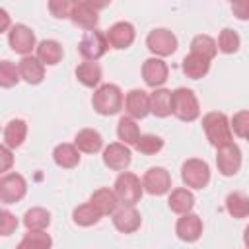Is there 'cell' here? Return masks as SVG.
<instances>
[{"mask_svg": "<svg viewBox=\"0 0 249 249\" xmlns=\"http://www.w3.org/2000/svg\"><path fill=\"white\" fill-rule=\"evenodd\" d=\"M171 189V175L167 169L163 167H150L144 177H142V191L154 195V196H161L165 193H169Z\"/></svg>", "mask_w": 249, "mask_h": 249, "instance_id": "11", "label": "cell"}, {"mask_svg": "<svg viewBox=\"0 0 249 249\" xmlns=\"http://www.w3.org/2000/svg\"><path fill=\"white\" fill-rule=\"evenodd\" d=\"M181 179L191 189H204L210 181V167L204 160L191 158L181 165Z\"/></svg>", "mask_w": 249, "mask_h": 249, "instance_id": "5", "label": "cell"}, {"mask_svg": "<svg viewBox=\"0 0 249 249\" xmlns=\"http://www.w3.org/2000/svg\"><path fill=\"white\" fill-rule=\"evenodd\" d=\"M8 43H10L12 51H16V53H19L23 56H29V53L35 49V35L27 25L18 23V25H14L10 29Z\"/></svg>", "mask_w": 249, "mask_h": 249, "instance_id": "12", "label": "cell"}, {"mask_svg": "<svg viewBox=\"0 0 249 249\" xmlns=\"http://www.w3.org/2000/svg\"><path fill=\"white\" fill-rule=\"evenodd\" d=\"M18 72H19V78L31 86L41 84L45 78V66L37 60V56H23L18 62Z\"/></svg>", "mask_w": 249, "mask_h": 249, "instance_id": "19", "label": "cell"}, {"mask_svg": "<svg viewBox=\"0 0 249 249\" xmlns=\"http://www.w3.org/2000/svg\"><path fill=\"white\" fill-rule=\"evenodd\" d=\"M171 113L183 121V123H193L200 115L198 99L189 88H177L171 91Z\"/></svg>", "mask_w": 249, "mask_h": 249, "instance_id": "3", "label": "cell"}, {"mask_svg": "<svg viewBox=\"0 0 249 249\" xmlns=\"http://www.w3.org/2000/svg\"><path fill=\"white\" fill-rule=\"evenodd\" d=\"M53 239L45 231H27L16 249H51Z\"/></svg>", "mask_w": 249, "mask_h": 249, "instance_id": "31", "label": "cell"}, {"mask_svg": "<svg viewBox=\"0 0 249 249\" xmlns=\"http://www.w3.org/2000/svg\"><path fill=\"white\" fill-rule=\"evenodd\" d=\"M167 204H169L171 212H175V214H187L195 206V196L187 189H173L171 195H169Z\"/></svg>", "mask_w": 249, "mask_h": 249, "instance_id": "27", "label": "cell"}, {"mask_svg": "<svg viewBox=\"0 0 249 249\" xmlns=\"http://www.w3.org/2000/svg\"><path fill=\"white\" fill-rule=\"evenodd\" d=\"M19 82L18 66L10 60H0V88H14Z\"/></svg>", "mask_w": 249, "mask_h": 249, "instance_id": "37", "label": "cell"}, {"mask_svg": "<svg viewBox=\"0 0 249 249\" xmlns=\"http://www.w3.org/2000/svg\"><path fill=\"white\" fill-rule=\"evenodd\" d=\"M210 70V60L200 56V54H195V53H189L185 58H183V72L187 78L191 80H198L202 76H206Z\"/></svg>", "mask_w": 249, "mask_h": 249, "instance_id": "24", "label": "cell"}, {"mask_svg": "<svg viewBox=\"0 0 249 249\" xmlns=\"http://www.w3.org/2000/svg\"><path fill=\"white\" fill-rule=\"evenodd\" d=\"M16 228H18V218L12 212L4 210L2 220H0V235H4V237L6 235H12L16 231Z\"/></svg>", "mask_w": 249, "mask_h": 249, "instance_id": "40", "label": "cell"}, {"mask_svg": "<svg viewBox=\"0 0 249 249\" xmlns=\"http://www.w3.org/2000/svg\"><path fill=\"white\" fill-rule=\"evenodd\" d=\"M233 10L239 12V16H237L239 19H247V16H249L247 14V4H233Z\"/></svg>", "mask_w": 249, "mask_h": 249, "instance_id": "43", "label": "cell"}, {"mask_svg": "<svg viewBox=\"0 0 249 249\" xmlns=\"http://www.w3.org/2000/svg\"><path fill=\"white\" fill-rule=\"evenodd\" d=\"M109 45H107V39H105V33L97 31V29H91V31H86L78 43V51L80 54L86 58V60H91L95 62L97 58H101L105 53H107Z\"/></svg>", "mask_w": 249, "mask_h": 249, "instance_id": "7", "label": "cell"}, {"mask_svg": "<svg viewBox=\"0 0 249 249\" xmlns=\"http://www.w3.org/2000/svg\"><path fill=\"white\" fill-rule=\"evenodd\" d=\"M53 160L58 167H64V169H70V167H76L80 163V152L76 150L74 144H58L54 150H53Z\"/></svg>", "mask_w": 249, "mask_h": 249, "instance_id": "26", "label": "cell"}, {"mask_svg": "<svg viewBox=\"0 0 249 249\" xmlns=\"http://www.w3.org/2000/svg\"><path fill=\"white\" fill-rule=\"evenodd\" d=\"M124 109L130 119H144L150 113V99L144 89H130L124 97Z\"/></svg>", "mask_w": 249, "mask_h": 249, "instance_id": "18", "label": "cell"}, {"mask_svg": "<svg viewBox=\"0 0 249 249\" xmlns=\"http://www.w3.org/2000/svg\"><path fill=\"white\" fill-rule=\"evenodd\" d=\"M6 29H10V16L4 8H0V33H4Z\"/></svg>", "mask_w": 249, "mask_h": 249, "instance_id": "42", "label": "cell"}, {"mask_svg": "<svg viewBox=\"0 0 249 249\" xmlns=\"http://www.w3.org/2000/svg\"><path fill=\"white\" fill-rule=\"evenodd\" d=\"M130 160H132V156H130L128 146H124L121 142H113L103 150V163L109 169L123 171L130 165Z\"/></svg>", "mask_w": 249, "mask_h": 249, "instance_id": "15", "label": "cell"}, {"mask_svg": "<svg viewBox=\"0 0 249 249\" xmlns=\"http://www.w3.org/2000/svg\"><path fill=\"white\" fill-rule=\"evenodd\" d=\"M117 136H119L121 144L134 146L136 140L140 138V128H138L136 121L130 119V117H121L119 123H117Z\"/></svg>", "mask_w": 249, "mask_h": 249, "instance_id": "30", "label": "cell"}, {"mask_svg": "<svg viewBox=\"0 0 249 249\" xmlns=\"http://www.w3.org/2000/svg\"><path fill=\"white\" fill-rule=\"evenodd\" d=\"M134 148L144 156H154L163 148V140L160 136H156V134H140V138L136 140Z\"/></svg>", "mask_w": 249, "mask_h": 249, "instance_id": "35", "label": "cell"}, {"mask_svg": "<svg viewBox=\"0 0 249 249\" xmlns=\"http://www.w3.org/2000/svg\"><path fill=\"white\" fill-rule=\"evenodd\" d=\"M191 53L195 54H200L208 60H212L218 53V47H216V41L208 35H196L193 41H191Z\"/></svg>", "mask_w": 249, "mask_h": 249, "instance_id": "33", "label": "cell"}, {"mask_svg": "<svg viewBox=\"0 0 249 249\" xmlns=\"http://www.w3.org/2000/svg\"><path fill=\"white\" fill-rule=\"evenodd\" d=\"M167 74H169L167 64L158 56H152V58L144 60V64H142V78H144L146 86H150L154 89H158L160 86L165 84Z\"/></svg>", "mask_w": 249, "mask_h": 249, "instance_id": "13", "label": "cell"}, {"mask_svg": "<svg viewBox=\"0 0 249 249\" xmlns=\"http://www.w3.org/2000/svg\"><path fill=\"white\" fill-rule=\"evenodd\" d=\"M27 193V183L19 173H6L0 179V202L16 204Z\"/></svg>", "mask_w": 249, "mask_h": 249, "instance_id": "8", "label": "cell"}, {"mask_svg": "<svg viewBox=\"0 0 249 249\" xmlns=\"http://www.w3.org/2000/svg\"><path fill=\"white\" fill-rule=\"evenodd\" d=\"M216 165H218V171L224 177L235 175L241 167V150H239V146L233 144V142H230L226 146H220L218 152H216Z\"/></svg>", "mask_w": 249, "mask_h": 249, "instance_id": "10", "label": "cell"}, {"mask_svg": "<svg viewBox=\"0 0 249 249\" xmlns=\"http://www.w3.org/2000/svg\"><path fill=\"white\" fill-rule=\"evenodd\" d=\"M216 47H218V51H222V53H226V54H231V53H235V51L239 49V35H237L233 29L226 27V29H222V33H220Z\"/></svg>", "mask_w": 249, "mask_h": 249, "instance_id": "36", "label": "cell"}, {"mask_svg": "<svg viewBox=\"0 0 249 249\" xmlns=\"http://www.w3.org/2000/svg\"><path fill=\"white\" fill-rule=\"evenodd\" d=\"M25 136H27V123L23 119H12L4 128V144H6V148L21 146Z\"/></svg>", "mask_w": 249, "mask_h": 249, "instance_id": "25", "label": "cell"}, {"mask_svg": "<svg viewBox=\"0 0 249 249\" xmlns=\"http://www.w3.org/2000/svg\"><path fill=\"white\" fill-rule=\"evenodd\" d=\"M142 216L134 206H123L113 212V226L123 233H132L140 228Z\"/></svg>", "mask_w": 249, "mask_h": 249, "instance_id": "17", "label": "cell"}, {"mask_svg": "<svg viewBox=\"0 0 249 249\" xmlns=\"http://www.w3.org/2000/svg\"><path fill=\"white\" fill-rule=\"evenodd\" d=\"M74 146H76L78 152L95 154V152H99L103 148V138L93 128H82V130H78V134L74 138Z\"/></svg>", "mask_w": 249, "mask_h": 249, "instance_id": "21", "label": "cell"}, {"mask_svg": "<svg viewBox=\"0 0 249 249\" xmlns=\"http://www.w3.org/2000/svg\"><path fill=\"white\" fill-rule=\"evenodd\" d=\"M175 233H177V237L181 241L195 243L202 235V220L193 212L181 214V218L175 224Z\"/></svg>", "mask_w": 249, "mask_h": 249, "instance_id": "14", "label": "cell"}, {"mask_svg": "<svg viewBox=\"0 0 249 249\" xmlns=\"http://www.w3.org/2000/svg\"><path fill=\"white\" fill-rule=\"evenodd\" d=\"M231 126H233V132L239 138H245L247 136V126H249V113L247 111L235 113L233 119H231Z\"/></svg>", "mask_w": 249, "mask_h": 249, "instance_id": "38", "label": "cell"}, {"mask_svg": "<svg viewBox=\"0 0 249 249\" xmlns=\"http://www.w3.org/2000/svg\"><path fill=\"white\" fill-rule=\"evenodd\" d=\"M49 10H51V14L54 16V18H70V10H72V2H68V0H51L49 2Z\"/></svg>", "mask_w": 249, "mask_h": 249, "instance_id": "39", "label": "cell"}, {"mask_svg": "<svg viewBox=\"0 0 249 249\" xmlns=\"http://www.w3.org/2000/svg\"><path fill=\"white\" fill-rule=\"evenodd\" d=\"M105 39H107V45L113 49H126L134 41V27L128 21H117L107 29Z\"/></svg>", "mask_w": 249, "mask_h": 249, "instance_id": "16", "label": "cell"}, {"mask_svg": "<svg viewBox=\"0 0 249 249\" xmlns=\"http://www.w3.org/2000/svg\"><path fill=\"white\" fill-rule=\"evenodd\" d=\"M113 193H115L117 200L123 202V206H134L142 198V183L134 173L124 171L117 177Z\"/></svg>", "mask_w": 249, "mask_h": 249, "instance_id": "4", "label": "cell"}, {"mask_svg": "<svg viewBox=\"0 0 249 249\" xmlns=\"http://www.w3.org/2000/svg\"><path fill=\"white\" fill-rule=\"evenodd\" d=\"M99 218H101V214H99V212H97L89 202L80 204V206H78V208H74V212H72V220H74V224L84 226V228L97 224V222H99Z\"/></svg>", "mask_w": 249, "mask_h": 249, "instance_id": "34", "label": "cell"}, {"mask_svg": "<svg viewBox=\"0 0 249 249\" xmlns=\"http://www.w3.org/2000/svg\"><path fill=\"white\" fill-rule=\"evenodd\" d=\"M150 113H154L160 119H165L171 115V91L165 88H158L154 89L150 95Z\"/></svg>", "mask_w": 249, "mask_h": 249, "instance_id": "22", "label": "cell"}, {"mask_svg": "<svg viewBox=\"0 0 249 249\" xmlns=\"http://www.w3.org/2000/svg\"><path fill=\"white\" fill-rule=\"evenodd\" d=\"M76 78L82 86L86 88H95L101 80V68L97 62H91V60H86L82 64H78L76 68Z\"/></svg>", "mask_w": 249, "mask_h": 249, "instance_id": "29", "label": "cell"}, {"mask_svg": "<svg viewBox=\"0 0 249 249\" xmlns=\"http://www.w3.org/2000/svg\"><path fill=\"white\" fill-rule=\"evenodd\" d=\"M51 224V214L45 208H29L23 216V226L27 228V231H45V228H49Z\"/></svg>", "mask_w": 249, "mask_h": 249, "instance_id": "28", "label": "cell"}, {"mask_svg": "<svg viewBox=\"0 0 249 249\" xmlns=\"http://www.w3.org/2000/svg\"><path fill=\"white\" fill-rule=\"evenodd\" d=\"M2 214H4V210H2V208H0V220H2Z\"/></svg>", "mask_w": 249, "mask_h": 249, "instance_id": "44", "label": "cell"}, {"mask_svg": "<svg viewBox=\"0 0 249 249\" xmlns=\"http://www.w3.org/2000/svg\"><path fill=\"white\" fill-rule=\"evenodd\" d=\"M37 60L45 66H54V64H58L60 60H62V54H64V51H62V45L58 43V41H54V39H45V41H41L37 47Z\"/></svg>", "mask_w": 249, "mask_h": 249, "instance_id": "20", "label": "cell"}, {"mask_svg": "<svg viewBox=\"0 0 249 249\" xmlns=\"http://www.w3.org/2000/svg\"><path fill=\"white\" fill-rule=\"evenodd\" d=\"M12 165H14V156H12L10 148H6V146L0 144V173L10 171Z\"/></svg>", "mask_w": 249, "mask_h": 249, "instance_id": "41", "label": "cell"}, {"mask_svg": "<svg viewBox=\"0 0 249 249\" xmlns=\"http://www.w3.org/2000/svg\"><path fill=\"white\" fill-rule=\"evenodd\" d=\"M202 128L204 134L208 138V142L216 148L226 146L231 142V128H230V121L224 113L218 111H210L202 117Z\"/></svg>", "mask_w": 249, "mask_h": 249, "instance_id": "2", "label": "cell"}, {"mask_svg": "<svg viewBox=\"0 0 249 249\" xmlns=\"http://www.w3.org/2000/svg\"><path fill=\"white\" fill-rule=\"evenodd\" d=\"M89 204H91L101 216H109V214H113V212L117 210L119 200H117V196H115V193H113L111 189H97V191L91 195Z\"/></svg>", "mask_w": 249, "mask_h": 249, "instance_id": "23", "label": "cell"}, {"mask_svg": "<svg viewBox=\"0 0 249 249\" xmlns=\"http://www.w3.org/2000/svg\"><path fill=\"white\" fill-rule=\"evenodd\" d=\"M91 105H93L95 113H99L103 117L117 115L123 109V91H121V88L115 86V84L99 86L91 95Z\"/></svg>", "mask_w": 249, "mask_h": 249, "instance_id": "1", "label": "cell"}, {"mask_svg": "<svg viewBox=\"0 0 249 249\" xmlns=\"http://www.w3.org/2000/svg\"><path fill=\"white\" fill-rule=\"evenodd\" d=\"M107 4H95V2H88V0H80V2H72V10H70V19L86 29V31H91L95 29L97 21H99V14L97 10L105 8Z\"/></svg>", "mask_w": 249, "mask_h": 249, "instance_id": "6", "label": "cell"}, {"mask_svg": "<svg viewBox=\"0 0 249 249\" xmlns=\"http://www.w3.org/2000/svg\"><path fill=\"white\" fill-rule=\"evenodd\" d=\"M226 210L233 218H247L249 214V198L243 193H230L226 198Z\"/></svg>", "mask_w": 249, "mask_h": 249, "instance_id": "32", "label": "cell"}, {"mask_svg": "<svg viewBox=\"0 0 249 249\" xmlns=\"http://www.w3.org/2000/svg\"><path fill=\"white\" fill-rule=\"evenodd\" d=\"M146 47L150 49V53H154L158 56H169L177 51V37L169 29L158 27V29L148 33Z\"/></svg>", "mask_w": 249, "mask_h": 249, "instance_id": "9", "label": "cell"}]
</instances>
